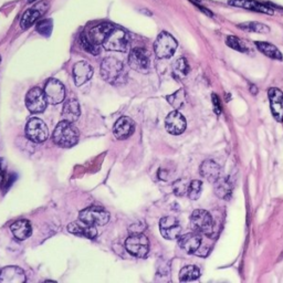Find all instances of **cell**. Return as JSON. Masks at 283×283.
I'll return each instance as SVG.
<instances>
[{
    "label": "cell",
    "instance_id": "cell-29",
    "mask_svg": "<svg viewBox=\"0 0 283 283\" xmlns=\"http://www.w3.org/2000/svg\"><path fill=\"white\" fill-rule=\"evenodd\" d=\"M200 275L199 269L196 266H186L184 267L181 272H179V280L182 282H189V281H194L197 280Z\"/></svg>",
    "mask_w": 283,
    "mask_h": 283
},
{
    "label": "cell",
    "instance_id": "cell-7",
    "mask_svg": "<svg viewBox=\"0 0 283 283\" xmlns=\"http://www.w3.org/2000/svg\"><path fill=\"white\" fill-rule=\"evenodd\" d=\"M26 135L28 139L34 143H43L49 136V129H48L45 122L37 117L30 119L26 125Z\"/></svg>",
    "mask_w": 283,
    "mask_h": 283
},
{
    "label": "cell",
    "instance_id": "cell-14",
    "mask_svg": "<svg viewBox=\"0 0 283 283\" xmlns=\"http://www.w3.org/2000/svg\"><path fill=\"white\" fill-rule=\"evenodd\" d=\"M186 124H187V122H186L185 117L177 110L170 112L167 115L166 120H165V127L171 135H179L184 133V130L186 129Z\"/></svg>",
    "mask_w": 283,
    "mask_h": 283
},
{
    "label": "cell",
    "instance_id": "cell-28",
    "mask_svg": "<svg viewBox=\"0 0 283 283\" xmlns=\"http://www.w3.org/2000/svg\"><path fill=\"white\" fill-rule=\"evenodd\" d=\"M255 46L259 49L260 52H262L265 56L274 59V60H282V54L279 51L277 47H274L271 43L268 42H255Z\"/></svg>",
    "mask_w": 283,
    "mask_h": 283
},
{
    "label": "cell",
    "instance_id": "cell-33",
    "mask_svg": "<svg viewBox=\"0 0 283 283\" xmlns=\"http://www.w3.org/2000/svg\"><path fill=\"white\" fill-rule=\"evenodd\" d=\"M240 29H244L246 31H250V32H259V33H266L269 32V27L266 25H262L259 23H245L239 25Z\"/></svg>",
    "mask_w": 283,
    "mask_h": 283
},
{
    "label": "cell",
    "instance_id": "cell-31",
    "mask_svg": "<svg viewBox=\"0 0 283 283\" xmlns=\"http://www.w3.org/2000/svg\"><path fill=\"white\" fill-rule=\"evenodd\" d=\"M189 184H190V182L188 178H186V177L179 178L176 182H174V184H172V191H174V194L178 197L187 195Z\"/></svg>",
    "mask_w": 283,
    "mask_h": 283
},
{
    "label": "cell",
    "instance_id": "cell-17",
    "mask_svg": "<svg viewBox=\"0 0 283 283\" xmlns=\"http://www.w3.org/2000/svg\"><path fill=\"white\" fill-rule=\"evenodd\" d=\"M26 280L25 271L19 267L9 266L0 270V282L2 283H24Z\"/></svg>",
    "mask_w": 283,
    "mask_h": 283
},
{
    "label": "cell",
    "instance_id": "cell-21",
    "mask_svg": "<svg viewBox=\"0 0 283 283\" xmlns=\"http://www.w3.org/2000/svg\"><path fill=\"white\" fill-rule=\"evenodd\" d=\"M113 29V26L108 23L100 24L98 26L93 27V28L89 31L88 38L95 46L103 45L105 38L107 37L108 32Z\"/></svg>",
    "mask_w": 283,
    "mask_h": 283
},
{
    "label": "cell",
    "instance_id": "cell-25",
    "mask_svg": "<svg viewBox=\"0 0 283 283\" xmlns=\"http://www.w3.org/2000/svg\"><path fill=\"white\" fill-rule=\"evenodd\" d=\"M215 185V194L217 197L222 199H229L232 195V182L229 177H222L220 176L217 181L213 183Z\"/></svg>",
    "mask_w": 283,
    "mask_h": 283
},
{
    "label": "cell",
    "instance_id": "cell-16",
    "mask_svg": "<svg viewBox=\"0 0 283 283\" xmlns=\"http://www.w3.org/2000/svg\"><path fill=\"white\" fill-rule=\"evenodd\" d=\"M202 245V238L198 232H188L178 237V246L187 253H196Z\"/></svg>",
    "mask_w": 283,
    "mask_h": 283
},
{
    "label": "cell",
    "instance_id": "cell-12",
    "mask_svg": "<svg viewBox=\"0 0 283 283\" xmlns=\"http://www.w3.org/2000/svg\"><path fill=\"white\" fill-rule=\"evenodd\" d=\"M48 7H49L48 3L42 2L36 6L31 7V8L27 11H25V13L21 17V20H20V27H21L23 29L30 28V27L36 24V21H38L39 18L47 11Z\"/></svg>",
    "mask_w": 283,
    "mask_h": 283
},
{
    "label": "cell",
    "instance_id": "cell-15",
    "mask_svg": "<svg viewBox=\"0 0 283 283\" xmlns=\"http://www.w3.org/2000/svg\"><path fill=\"white\" fill-rule=\"evenodd\" d=\"M135 124L132 119L123 116L116 121L113 127V134L117 140H126L134 133Z\"/></svg>",
    "mask_w": 283,
    "mask_h": 283
},
{
    "label": "cell",
    "instance_id": "cell-3",
    "mask_svg": "<svg viewBox=\"0 0 283 283\" xmlns=\"http://www.w3.org/2000/svg\"><path fill=\"white\" fill-rule=\"evenodd\" d=\"M128 43H129V37L127 32L124 31L123 29L113 27V29L108 32L107 37L105 38L104 42H103L102 46L104 47L106 50H110V51L124 52L127 50Z\"/></svg>",
    "mask_w": 283,
    "mask_h": 283
},
{
    "label": "cell",
    "instance_id": "cell-39",
    "mask_svg": "<svg viewBox=\"0 0 283 283\" xmlns=\"http://www.w3.org/2000/svg\"><path fill=\"white\" fill-rule=\"evenodd\" d=\"M34 2H36V0H27V3H28V4H32Z\"/></svg>",
    "mask_w": 283,
    "mask_h": 283
},
{
    "label": "cell",
    "instance_id": "cell-35",
    "mask_svg": "<svg viewBox=\"0 0 283 283\" xmlns=\"http://www.w3.org/2000/svg\"><path fill=\"white\" fill-rule=\"evenodd\" d=\"M203 190V184L200 181H191L189 184V188L187 195L191 200H197L200 197Z\"/></svg>",
    "mask_w": 283,
    "mask_h": 283
},
{
    "label": "cell",
    "instance_id": "cell-18",
    "mask_svg": "<svg viewBox=\"0 0 283 283\" xmlns=\"http://www.w3.org/2000/svg\"><path fill=\"white\" fill-rule=\"evenodd\" d=\"M269 100H270L271 112L278 122L283 121V93L279 89H269Z\"/></svg>",
    "mask_w": 283,
    "mask_h": 283
},
{
    "label": "cell",
    "instance_id": "cell-9",
    "mask_svg": "<svg viewBox=\"0 0 283 283\" xmlns=\"http://www.w3.org/2000/svg\"><path fill=\"white\" fill-rule=\"evenodd\" d=\"M128 64L140 73H148L150 70V58L148 52L142 48H134L128 56Z\"/></svg>",
    "mask_w": 283,
    "mask_h": 283
},
{
    "label": "cell",
    "instance_id": "cell-27",
    "mask_svg": "<svg viewBox=\"0 0 283 283\" xmlns=\"http://www.w3.org/2000/svg\"><path fill=\"white\" fill-rule=\"evenodd\" d=\"M189 72V64L187 60L185 58H179L175 61V63L172 64V75L177 80H183Z\"/></svg>",
    "mask_w": 283,
    "mask_h": 283
},
{
    "label": "cell",
    "instance_id": "cell-24",
    "mask_svg": "<svg viewBox=\"0 0 283 283\" xmlns=\"http://www.w3.org/2000/svg\"><path fill=\"white\" fill-rule=\"evenodd\" d=\"M229 4L232 6L240 7V8L249 9V10L258 11L262 13H268V15H273V10L270 8V7L255 2V0H230Z\"/></svg>",
    "mask_w": 283,
    "mask_h": 283
},
{
    "label": "cell",
    "instance_id": "cell-2",
    "mask_svg": "<svg viewBox=\"0 0 283 283\" xmlns=\"http://www.w3.org/2000/svg\"><path fill=\"white\" fill-rule=\"evenodd\" d=\"M80 139L79 129L71 122L62 120L52 134V141L60 147L69 148L74 146Z\"/></svg>",
    "mask_w": 283,
    "mask_h": 283
},
{
    "label": "cell",
    "instance_id": "cell-26",
    "mask_svg": "<svg viewBox=\"0 0 283 283\" xmlns=\"http://www.w3.org/2000/svg\"><path fill=\"white\" fill-rule=\"evenodd\" d=\"M10 230L16 239L23 241L31 236L32 228L28 220H18L11 225Z\"/></svg>",
    "mask_w": 283,
    "mask_h": 283
},
{
    "label": "cell",
    "instance_id": "cell-36",
    "mask_svg": "<svg viewBox=\"0 0 283 283\" xmlns=\"http://www.w3.org/2000/svg\"><path fill=\"white\" fill-rule=\"evenodd\" d=\"M80 43H81V47L83 48V49L86 52L93 54V56H96V54H99V52H100L99 46H95L94 43H92L91 41L89 40L88 36H85V34H82V36H81Z\"/></svg>",
    "mask_w": 283,
    "mask_h": 283
},
{
    "label": "cell",
    "instance_id": "cell-10",
    "mask_svg": "<svg viewBox=\"0 0 283 283\" xmlns=\"http://www.w3.org/2000/svg\"><path fill=\"white\" fill-rule=\"evenodd\" d=\"M45 91L40 88H32L26 95V106L31 113H41L47 107Z\"/></svg>",
    "mask_w": 283,
    "mask_h": 283
},
{
    "label": "cell",
    "instance_id": "cell-13",
    "mask_svg": "<svg viewBox=\"0 0 283 283\" xmlns=\"http://www.w3.org/2000/svg\"><path fill=\"white\" fill-rule=\"evenodd\" d=\"M160 230H161L162 236L165 239L174 240L179 237L182 227H181V225H179V222L176 218L168 216V217H164L161 219Z\"/></svg>",
    "mask_w": 283,
    "mask_h": 283
},
{
    "label": "cell",
    "instance_id": "cell-38",
    "mask_svg": "<svg viewBox=\"0 0 283 283\" xmlns=\"http://www.w3.org/2000/svg\"><path fill=\"white\" fill-rule=\"evenodd\" d=\"M212 102L213 104H215V111L217 114L220 113V105H219V101H218V98L216 94H212Z\"/></svg>",
    "mask_w": 283,
    "mask_h": 283
},
{
    "label": "cell",
    "instance_id": "cell-19",
    "mask_svg": "<svg viewBox=\"0 0 283 283\" xmlns=\"http://www.w3.org/2000/svg\"><path fill=\"white\" fill-rule=\"evenodd\" d=\"M68 230L69 232H71L73 234H77V236L84 237L88 239H94L98 236V230H96L95 226L88 225L80 219L69 225Z\"/></svg>",
    "mask_w": 283,
    "mask_h": 283
},
{
    "label": "cell",
    "instance_id": "cell-40",
    "mask_svg": "<svg viewBox=\"0 0 283 283\" xmlns=\"http://www.w3.org/2000/svg\"><path fill=\"white\" fill-rule=\"evenodd\" d=\"M0 61H2V58H0Z\"/></svg>",
    "mask_w": 283,
    "mask_h": 283
},
{
    "label": "cell",
    "instance_id": "cell-4",
    "mask_svg": "<svg viewBox=\"0 0 283 283\" xmlns=\"http://www.w3.org/2000/svg\"><path fill=\"white\" fill-rule=\"evenodd\" d=\"M178 47L175 38L168 32H161L154 43V51L157 58L160 59H168L172 57Z\"/></svg>",
    "mask_w": 283,
    "mask_h": 283
},
{
    "label": "cell",
    "instance_id": "cell-1",
    "mask_svg": "<svg viewBox=\"0 0 283 283\" xmlns=\"http://www.w3.org/2000/svg\"><path fill=\"white\" fill-rule=\"evenodd\" d=\"M101 75L112 85H122L127 81V72L124 64L113 57L103 60L101 64Z\"/></svg>",
    "mask_w": 283,
    "mask_h": 283
},
{
    "label": "cell",
    "instance_id": "cell-6",
    "mask_svg": "<svg viewBox=\"0 0 283 283\" xmlns=\"http://www.w3.org/2000/svg\"><path fill=\"white\" fill-rule=\"evenodd\" d=\"M125 249L136 258H145L149 251L148 239L142 232H134L126 239Z\"/></svg>",
    "mask_w": 283,
    "mask_h": 283
},
{
    "label": "cell",
    "instance_id": "cell-22",
    "mask_svg": "<svg viewBox=\"0 0 283 283\" xmlns=\"http://www.w3.org/2000/svg\"><path fill=\"white\" fill-rule=\"evenodd\" d=\"M200 175L209 183H215L217 179L222 176V169L220 166L212 160H207L202 165H200Z\"/></svg>",
    "mask_w": 283,
    "mask_h": 283
},
{
    "label": "cell",
    "instance_id": "cell-32",
    "mask_svg": "<svg viewBox=\"0 0 283 283\" xmlns=\"http://www.w3.org/2000/svg\"><path fill=\"white\" fill-rule=\"evenodd\" d=\"M167 102L175 110L181 108L186 102V94H185L184 90L181 89V90H178L177 92L172 93L171 95H168L167 96Z\"/></svg>",
    "mask_w": 283,
    "mask_h": 283
},
{
    "label": "cell",
    "instance_id": "cell-30",
    "mask_svg": "<svg viewBox=\"0 0 283 283\" xmlns=\"http://www.w3.org/2000/svg\"><path fill=\"white\" fill-rule=\"evenodd\" d=\"M16 175L15 174H8L6 170V164L3 160H0V188L5 187L7 190L10 188L12 183L16 181Z\"/></svg>",
    "mask_w": 283,
    "mask_h": 283
},
{
    "label": "cell",
    "instance_id": "cell-11",
    "mask_svg": "<svg viewBox=\"0 0 283 283\" xmlns=\"http://www.w3.org/2000/svg\"><path fill=\"white\" fill-rule=\"evenodd\" d=\"M45 94L50 104H59L66 99V89L60 81L50 79L45 85Z\"/></svg>",
    "mask_w": 283,
    "mask_h": 283
},
{
    "label": "cell",
    "instance_id": "cell-34",
    "mask_svg": "<svg viewBox=\"0 0 283 283\" xmlns=\"http://www.w3.org/2000/svg\"><path fill=\"white\" fill-rule=\"evenodd\" d=\"M226 43L232 49L240 51V52H248V48L247 46L244 43L243 40H240L239 38L234 37V36H229L226 40Z\"/></svg>",
    "mask_w": 283,
    "mask_h": 283
},
{
    "label": "cell",
    "instance_id": "cell-5",
    "mask_svg": "<svg viewBox=\"0 0 283 283\" xmlns=\"http://www.w3.org/2000/svg\"><path fill=\"white\" fill-rule=\"evenodd\" d=\"M191 228L196 232L211 236L213 230V219L208 211L204 209H196L190 216Z\"/></svg>",
    "mask_w": 283,
    "mask_h": 283
},
{
    "label": "cell",
    "instance_id": "cell-20",
    "mask_svg": "<svg viewBox=\"0 0 283 283\" xmlns=\"http://www.w3.org/2000/svg\"><path fill=\"white\" fill-rule=\"evenodd\" d=\"M93 75V68L86 61H80L73 67V79L78 86L84 84Z\"/></svg>",
    "mask_w": 283,
    "mask_h": 283
},
{
    "label": "cell",
    "instance_id": "cell-23",
    "mask_svg": "<svg viewBox=\"0 0 283 283\" xmlns=\"http://www.w3.org/2000/svg\"><path fill=\"white\" fill-rule=\"evenodd\" d=\"M80 114H81V108H80V103L78 102V100L70 99L64 103L63 108H62V113H61L62 120L73 123L79 119Z\"/></svg>",
    "mask_w": 283,
    "mask_h": 283
},
{
    "label": "cell",
    "instance_id": "cell-37",
    "mask_svg": "<svg viewBox=\"0 0 283 283\" xmlns=\"http://www.w3.org/2000/svg\"><path fill=\"white\" fill-rule=\"evenodd\" d=\"M52 28H53V24L50 19L42 20V21L38 23V25H37V31L40 34H42V36H46V37L50 36L52 32Z\"/></svg>",
    "mask_w": 283,
    "mask_h": 283
},
{
    "label": "cell",
    "instance_id": "cell-8",
    "mask_svg": "<svg viewBox=\"0 0 283 283\" xmlns=\"http://www.w3.org/2000/svg\"><path fill=\"white\" fill-rule=\"evenodd\" d=\"M79 219L82 222L92 226H104L108 223L110 213L101 207H89L82 210L79 215Z\"/></svg>",
    "mask_w": 283,
    "mask_h": 283
}]
</instances>
